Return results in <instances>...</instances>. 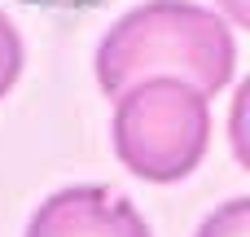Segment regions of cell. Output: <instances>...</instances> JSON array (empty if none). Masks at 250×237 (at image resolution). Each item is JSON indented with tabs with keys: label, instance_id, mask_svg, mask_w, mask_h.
Masks as SVG:
<instances>
[{
	"label": "cell",
	"instance_id": "1",
	"mask_svg": "<svg viewBox=\"0 0 250 237\" xmlns=\"http://www.w3.org/2000/svg\"><path fill=\"white\" fill-rule=\"evenodd\" d=\"M233 26L193 0L136 4L97 44V84L110 97H123L149 79H176L207 97L233 79Z\"/></svg>",
	"mask_w": 250,
	"mask_h": 237
},
{
	"label": "cell",
	"instance_id": "2",
	"mask_svg": "<svg viewBox=\"0 0 250 237\" xmlns=\"http://www.w3.org/2000/svg\"><path fill=\"white\" fill-rule=\"evenodd\" d=\"M114 154L119 163L154 185L185 180L211 141V106L202 92L176 79H149L119 97L114 123Z\"/></svg>",
	"mask_w": 250,
	"mask_h": 237
},
{
	"label": "cell",
	"instance_id": "3",
	"mask_svg": "<svg viewBox=\"0 0 250 237\" xmlns=\"http://www.w3.org/2000/svg\"><path fill=\"white\" fill-rule=\"evenodd\" d=\"M26 237H149V224L127 198L101 185H70L40 202Z\"/></svg>",
	"mask_w": 250,
	"mask_h": 237
},
{
	"label": "cell",
	"instance_id": "4",
	"mask_svg": "<svg viewBox=\"0 0 250 237\" xmlns=\"http://www.w3.org/2000/svg\"><path fill=\"white\" fill-rule=\"evenodd\" d=\"M198 237H250V202L246 198H229L220 211H211L202 220Z\"/></svg>",
	"mask_w": 250,
	"mask_h": 237
},
{
	"label": "cell",
	"instance_id": "5",
	"mask_svg": "<svg viewBox=\"0 0 250 237\" xmlns=\"http://www.w3.org/2000/svg\"><path fill=\"white\" fill-rule=\"evenodd\" d=\"M18 75H22V35H18V26L0 13V97L18 84Z\"/></svg>",
	"mask_w": 250,
	"mask_h": 237
},
{
	"label": "cell",
	"instance_id": "6",
	"mask_svg": "<svg viewBox=\"0 0 250 237\" xmlns=\"http://www.w3.org/2000/svg\"><path fill=\"white\" fill-rule=\"evenodd\" d=\"M224 9H229V18H233V26H246L250 22V9H246V0H220Z\"/></svg>",
	"mask_w": 250,
	"mask_h": 237
}]
</instances>
